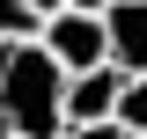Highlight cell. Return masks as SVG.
<instances>
[{
    "label": "cell",
    "mask_w": 147,
    "mask_h": 139,
    "mask_svg": "<svg viewBox=\"0 0 147 139\" xmlns=\"http://www.w3.org/2000/svg\"><path fill=\"white\" fill-rule=\"evenodd\" d=\"M30 7H37V15H52V7H59V0H30Z\"/></svg>",
    "instance_id": "9"
},
{
    "label": "cell",
    "mask_w": 147,
    "mask_h": 139,
    "mask_svg": "<svg viewBox=\"0 0 147 139\" xmlns=\"http://www.w3.org/2000/svg\"><path fill=\"white\" fill-rule=\"evenodd\" d=\"M125 139H147V124H140V132H125Z\"/></svg>",
    "instance_id": "10"
},
{
    "label": "cell",
    "mask_w": 147,
    "mask_h": 139,
    "mask_svg": "<svg viewBox=\"0 0 147 139\" xmlns=\"http://www.w3.org/2000/svg\"><path fill=\"white\" fill-rule=\"evenodd\" d=\"M0 139H22V132H0Z\"/></svg>",
    "instance_id": "11"
},
{
    "label": "cell",
    "mask_w": 147,
    "mask_h": 139,
    "mask_svg": "<svg viewBox=\"0 0 147 139\" xmlns=\"http://www.w3.org/2000/svg\"><path fill=\"white\" fill-rule=\"evenodd\" d=\"M103 37H110V66L140 73L147 66V0H110L103 7Z\"/></svg>",
    "instance_id": "4"
},
{
    "label": "cell",
    "mask_w": 147,
    "mask_h": 139,
    "mask_svg": "<svg viewBox=\"0 0 147 139\" xmlns=\"http://www.w3.org/2000/svg\"><path fill=\"white\" fill-rule=\"evenodd\" d=\"M118 124H125V132H140V124H147V66L125 73V88H118Z\"/></svg>",
    "instance_id": "5"
},
{
    "label": "cell",
    "mask_w": 147,
    "mask_h": 139,
    "mask_svg": "<svg viewBox=\"0 0 147 139\" xmlns=\"http://www.w3.org/2000/svg\"><path fill=\"white\" fill-rule=\"evenodd\" d=\"M52 139H125V124L118 117H88V124H59Z\"/></svg>",
    "instance_id": "7"
},
{
    "label": "cell",
    "mask_w": 147,
    "mask_h": 139,
    "mask_svg": "<svg viewBox=\"0 0 147 139\" xmlns=\"http://www.w3.org/2000/svg\"><path fill=\"white\" fill-rule=\"evenodd\" d=\"M59 7H88V15H103V7H110V0H59Z\"/></svg>",
    "instance_id": "8"
},
{
    "label": "cell",
    "mask_w": 147,
    "mask_h": 139,
    "mask_svg": "<svg viewBox=\"0 0 147 139\" xmlns=\"http://www.w3.org/2000/svg\"><path fill=\"white\" fill-rule=\"evenodd\" d=\"M37 29H44V15L30 0H0V37H37Z\"/></svg>",
    "instance_id": "6"
},
{
    "label": "cell",
    "mask_w": 147,
    "mask_h": 139,
    "mask_svg": "<svg viewBox=\"0 0 147 139\" xmlns=\"http://www.w3.org/2000/svg\"><path fill=\"white\" fill-rule=\"evenodd\" d=\"M37 37H44V51H52L66 73H81V66H103V59H110L103 15H88V7H52Z\"/></svg>",
    "instance_id": "2"
},
{
    "label": "cell",
    "mask_w": 147,
    "mask_h": 139,
    "mask_svg": "<svg viewBox=\"0 0 147 139\" xmlns=\"http://www.w3.org/2000/svg\"><path fill=\"white\" fill-rule=\"evenodd\" d=\"M118 88H125V66H81L66 73V124H88V117H118Z\"/></svg>",
    "instance_id": "3"
},
{
    "label": "cell",
    "mask_w": 147,
    "mask_h": 139,
    "mask_svg": "<svg viewBox=\"0 0 147 139\" xmlns=\"http://www.w3.org/2000/svg\"><path fill=\"white\" fill-rule=\"evenodd\" d=\"M66 124V66L44 37H0V132L52 139Z\"/></svg>",
    "instance_id": "1"
}]
</instances>
